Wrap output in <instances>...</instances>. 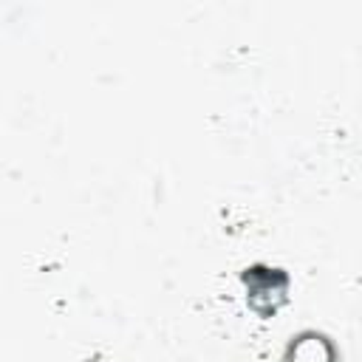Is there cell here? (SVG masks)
<instances>
[{
  "mask_svg": "<svg viewBox=\"0 0 362 362\" xmlns=\"http://www.w3.org/2000/svg\"><path fill=\"white\" fill-rule=\"evenodd\" d=\"M325 337L320 334H305L297 339V345H291V362H331V354H320V348H325Z\"/></svg>",
  "mask_w": 362,
  "mask_h": 362,
  "instance_id": "cell-1",
  "label": "cell"
}]
</instances>
